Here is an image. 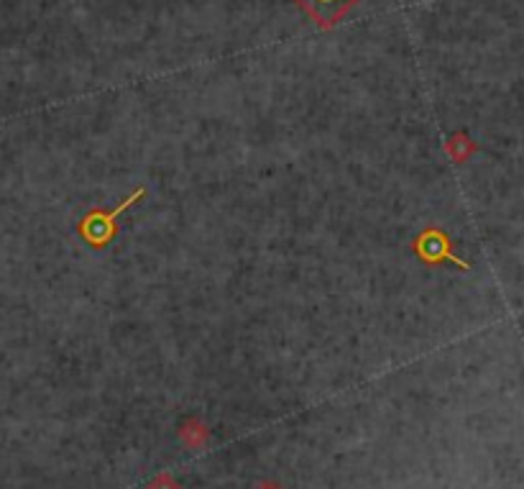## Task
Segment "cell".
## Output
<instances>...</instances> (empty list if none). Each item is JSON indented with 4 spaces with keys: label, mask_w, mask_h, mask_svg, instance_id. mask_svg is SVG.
<instances>
[{
    "label": "cell",
    "mask_w": 524,
    "mask_h": 489,
    "mask_svg": "<svg viewBox=\"0 0 524 489\" xmlns=\"http://www.w3.org/2000/svg\"><path fill=\"white\" fill-rule=\"evenodd\" d=\"M144 195L146 190L144 187H139V190H133L121 205H115L113 210L92 208L90 213L85 216V220L80 223V234L85 236V241L92 244L95 249H103L108 241H113V236H115V220H118V216H123L131 205H136L139 200H144Z\"/></svg>",
    "instance_id": "1"
},
{
    "label": "cell",
    "mask_w": 524,
    "mask_h": 489,
    "mask_svg": "<svg viewBox=\"0 0 524 489\" xmlns=\"http://www.w3.org/2000/svg\"><path fill=\"white\" fill-rule=\"evenodd\" d=\"M412 252H415L417 259L425 262V264H443V262H451L458 270H470L469 262H463V259H458V256L452 254L448 234L440 231V228H435V226L425 228L422 234L417 236L415 241H412Z\"/></svg>",
    "instance_id": "2"
},
{
    "label": "cell",
    "mask_w": 524,
    "mask_h": 489,
    "mask_svg": "<svg viewBox=\"0 0 524 489\" xmlns=\"http://www.w3.org/2000/svg\"><path fill=\"white\" fill-rule=\"evenodd\" d=\"M297 8H302L317 29L330 31L361 3V0H292Z\"/></svg>",
    "instance_id": "3"
},
{
    "label": "cell",
    "mask_w": 524,
    "mask_h": 489,
    "mask_svg": "<svg viewBox=\"0 0 524 489\" xmlns=\"http://www.w3.org/2000/svg\"><path fill=\"white\" fill-rule=\"evenodd\" d=\"M180 438L182 443H187L190 449H202L210 441V431H207V425L202 420H198V417H187L182 423Z\"/></svg>",
    "instance_id": "4"
},
{
    "label": "cell",
    "mask_w": 524,
    "mask_h": 489,
    "mask_svg": "<svg viewBox=\"0 0 524 489\" xmlns=\"http://www.w3.org/2000/svg\"><path fill=\"white\" fill-rule=\"evenodd\" d=\"M473 151H476V144L470 142L466 133H455V136L448 139V144H445V154H448L455 164L466 162Z\"/></svg>",
    "instance_id": "5"
},
{
    "label": "cell",
    "mask_w": 524,
    "mask_h": 489,
    "mask_svg": "<svg viewBox=\"0 0 524 489\" xmlns=\"http://www.w3.org/2000/svg\"><path fill=\"white\" fill-rule=\"evenodd\" d=\"M146 489H182V487L177 485V479H174L169 471H164V474H159V476H156V479H154V482H151Z\"/></svg>",
    "instance_id": "6"
},
{
    "label": "cell",
    "mask_w": 524,
    "mask_h": 489,
    "mask_svg": "<svg viewBox=\"0 0 524 489\" xmlns=\"http://www.w3.org/2000/svg\"><path fill=\"white\" fill-rule=\"evenodd\" d=\"M256 489H284V487H279L276 482H261Z\"/></svg>",
    "instance_id": "7"
}]
</instances>
